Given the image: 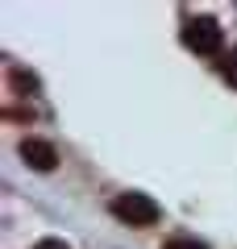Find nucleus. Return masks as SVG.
Masks as SVG:
<instances>
[{"mask_svg": "<svg viewBox=\"0 0 237 249\" xmlns=\"http://www.w3.org/2000/svg\"><path fill=\"white\" fill-rule=\"evenodd\" d=\"M9 88H13V96H34L38 91V75L21 71V67H9Z\"/></svg>", "mask_w": 237, "mask_h": 249, "instance_id": "nucleus-4", "label": "nucleus"}, {"mask_svg": "<svg viewBox=\"0 0 237 249\" xmlns=\"http://www.w3.org/2000/svg\"><path fill=\"white\" fill-rule=\"evenodd\" d=\"M21 162H25L29 170H54L59 166V150H54L50 142H42V137H25L21 142Z\"/></svg>", "mask_w": 237, "mask_h": 249, "instance_id": "nucleus-3", "label": "nucleus"}, {"mask_svg": "<svg viewBox=\"0 0 237 249\" xmlns=\"http://www.w3.org/2000/svg\"><path fill=\"white\" fill-rule=\"evenodd\" d=\"M162 249H208V245H200L196 237H175V241H167Z\"/></svg>", "mask_w": 237, "mask_h": 249, "instance_id": "nucleus-6", "label": "nucleus"}, {"mask_svg": "<svg viewBox=\"0 0 237 249\" xmlns=\"http://www.w3.org/2000/svg\"><path fill=\"white\" fill-rule=\"evenodd\" d=\"M113 216H117L121 224L141 229V224H158L162 208H158L150 196H141V191H121V196H113Z\"/></svg>", "mask_w": 237, "mask_h": 249, "instance_id": "nucleus-1", "label": "nucleus"}, {"mask_svg": "<svg viewBox=\"0 0 237 249\" xmlns=\"http://www.w3.org/2000/svg\"><path fill=\"white\" fill-rule=\"evenodd\" d=\"M34 249H71V245H67V241H59V237H46V241H38Z\"/></svg>", "mask_w": 237, "mask_h": 249, "instance_id": "nucleus-7", "label": "nucleus"}, {"mask_svg": "<svg viewBox=\"0 0 237 249\" xmlns=\"http://www.w3.org/2000/svg\"><path fill=\"white\" fill-rule=\"evenodd\" d=\"M220 42H225V29L212 17H192L183 25V46L196 54H220Z\"/></svg>", "mask_w": 237, "mask_h": 249, "instance_id": "nucleus-2", "label": "nucleus"}, {"mask_svg": "<svg viewBox=\"0 0 237 249\" xmlns=\"http://www.w3.org/2000/svg\"><path fill=\"white\" fill-rule=\"evenodd\" d=\"M217 67H220V75H225L229 83H237V50H233V54H220Z\"/></svg>", "mask_w": 237, "mask_h": 249, "instance_id": "nucleus-5", "label": "nucleus"}]
</instances>
